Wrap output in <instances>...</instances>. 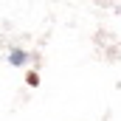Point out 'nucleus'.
<instances>
[{"label": "nucleus", "mask_w": 121, "mask_h": 121, "mask_svg": "<svg viewBox=\"0 0 121 121\" xmlns=\"http://www.w3.org/2000/svg\"><path fill=\"white\" fill-rule=\"evenodd\" d=\"M9 59L14 62V65H23V62L28 59V56H26V54H20V51H14V54H11V56H9Z\"/></svg>", "instance_id": "nucleus-1"}]
</instances>
